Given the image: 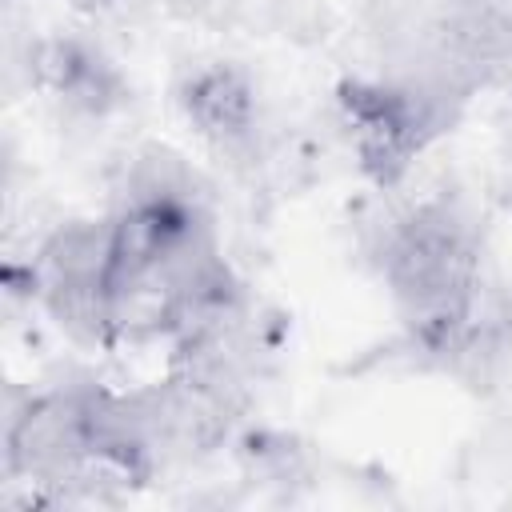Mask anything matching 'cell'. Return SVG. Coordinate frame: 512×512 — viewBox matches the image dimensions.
Returning <instances> with one entry per match:
<instances>
[{
    "mask_svg": "<svg viewBox=\"0 0 512 512\" xmlns=\"http://www.w3.org/2000/svg\"><path fill=\"white\" fill-rule=\"evenodd\" d=\"M384 280L428 352H456L476 320V244L448 204L408 208L380 244Z\"/></svg>",
    "mask_w": 512,
    "mask_h": 512,
    "instance_id": "6da1fadb",
    "label": "cell"
},
{
    "mask_svg": "<svg viewBox=\"0 0 512 512\" xmlns=\"http://www.w3.org/2000/svg\"><path fill=\"white\" fill-rule=\"evenodd\" d=\"M336 108L356 164L376 184H396L432 132V96L416 84L348 80Z\"/></svg>",
    "mask_w": 512,
    "mask_h": 512,
    "instance_id": "7a4b0ae2",
    "label": "cell"
},
{
    "mask_svg": "<svg viewBox=\"0 0 512 512\" xmlns=\"http://www.w3.org/2000/svg\"><path fill=\"white\" fill-rule=\"evenodd\" d=\"M28 80L52 104L72 116L100 120L124 104V76L120 68L80 36H40L28 48Z\"/></svg>",
    "mask_w": 512,
    "mask_h": 512,
    "instance_id": "3957f363",
    "label": "cell"
},
{
    "mask_svg": "<svg viewBox=\"0 0 512 512\" xmlns=\"http://www.w3.org/2000/svg\"><path fill=\"white\" fill-rule=\"evenodd\" d=\"M92 392H48L28 400L8 424V472L60 480L88 444Z\"/></svg>",
    "mask_w": 512,
    "mask_h": 512,
    "instance_id": "277c9868",
    "label": "cell"
},
{
    "mask_svg": "<svg viewBox=\"0 0 512 512\" xmlns=\"http://www.w3.org/2000/svg\"><path fill=\"white\" fill-rule=\"evenodd\" d=\"M180 112L192 132L216 152H244L256 140L260 100L256 84L240 64L212 60L184 76L180 84Z\"/></svg>",
    "mask_w": 512,
    "mask_h": 512,
    "instance_id": "5b68a950",
    "label": "cell"
},
{
    "mask_svg": "<svg viewBox=\"0 0 512 512\" xmlns=\"http://www.w3.org/2000/svg\"><path fill=\"white\" fill-rule=\"evenodd\" d=\"M80 12H108V8H116L120 0H72Z\"/></svg>",
    "mask_w": 512,
    "mask_h": 512,
    "instance_id": "8992f818",
    "label": "cell"
}]
</instances>
